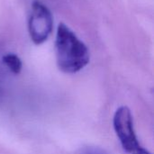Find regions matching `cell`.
I'll return each mask as SVG.
<instances>
[{"mask_svg":"<svg viewBox=\"0 0 154 154\" xmlns=\"http://www.w3.org/2000/svg\"><path fill=\"white\" fill-rule=\"evenodd\" d=\"M55 56L59 69L67 74L80 71L90 60L88 46L63 23L58 25L56 32Z\"/></svg>","mask_w":154,"mask_h":154,"instance_id":"1","label":"cell"},{"mask_svg":"<svg viewBox=\"0 0 154 154\" xmlns=\"http://www.w3.org/2000/svg\"><path fill=\"white\" fill-rule=\"evenodd\" d=\"M115 132L121 143L123 149L129 154H152L141 145L136 136L134 119L131 110L125 106H120L113 118Z\"/></svg>","mask_w":154,"mask_h":154,"instance_id":"2","label":"cell"},{"mask_svg":"<svg viewBox=\"0 0 154 154\" xmlns=\"http://www.w3.org/2000/svg\"><path fill=\"white\" fill-rule=\"evenodd\" d=\"M53 29V17L50 9L40 1H33L28 19V32L36 45L44 43Z\"/></svg>","mask_w":154,"mask_h":154,"instance_id":"3","label":"cell"},{"mask_svg":"<svg viewBox=\"0 0 154 154\" xmlns=\"http://www.w3.org/2000/svg\"><path fill=\"white\" fill-rule=\"evenodd\" d=\"M3 63L6 66V68L14 75H18L21 73L23 69V62L18 55L15 53H6L2 57Z\"/></svg>","mask_w":154,"mask_h":154,"instance_id":"4","label":"cell"}]
</instances>
